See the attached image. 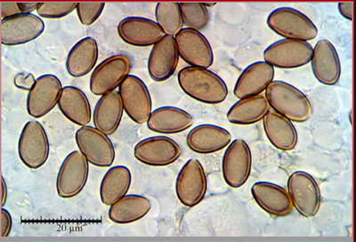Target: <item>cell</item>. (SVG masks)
<instances>
[{
  "mask_svg": "<svg viewBox=\"0 0 356 242\" xmlns=\"http://www.w3.org/2000/svg\"><path fill=\"white\" fill-rule=\"evenodd\" d=\"M79 151L87 159L89 164L98 168H109L115 161V148L109 136L95 127L86 126L75 134Z\"/></svg>",
  "mask_w": 356,
  "mask_h": 242,
  "instance_id": "cell-7",
  "label": "cell"
},
{
  "mask_svg": "<svg viewBox=\"0 0 356 242\" xmlns=\"http://www.w3.org/2000/svg\"><path fill=\"white\" fill-rule=\"evenodd\" d=\"M275 73V68L265 60L251 63L238 78L234 97L241 100L261 95L273 81Z\"/></svg>",
  "mask_w": 356,
  "mask_h": 242,
  "instance_id": "cell-22",
  "label": "cell"
},
{
  "mask_svg": "<svg viewBox=\"0 0 356 242\" xmlns=\"http://www.w3.org/2000/svg\"><path fill=\"white\" fill-rule=\"evenodd\" d=\"M18 154L22 164L30 170H39L47 163L50 143L46 129L39 121L25 124L19 138Z\"/></svg>",
  "mask_w": 356,
  "mask_h": 242,
  "instance_id": "cell-4",
  "label": "cell"
},
{
  "mask_svg": "<svg viewBox=\"0 0 356 242\" xmlns=\"http://www.w3.org/2000/svg\"><path fill=\"white\" fill-rule=\"evenodd\" d=\"M155 18L156 22L168 36L176 37L183 30L180 3L159 2L155 8Z\"/></svg>",
  "mask_w": 356,
  "mask_h": 242,
  "instance_id": "cell-31",
  "label": "cell"
},
{
  "mask_svg": "<svg viewBox=\"0 0 356 242\" xmlns=\"http://www.w3.org/2000/svg\"><path fill=\"white\" fill-rule=\"evenodd\" d=\"M287 187L298 214L306 218H314L322 203V193L316 178L307 172H294L289 177Z\"/></svg>",
  "mask_w": 356,
  "mask_h": 242,
  "instance_id": "cell-6",
  "label": "cell"
},
{
  "mask_svg": "<svg viewBox=\"0 0 356 242\" xmlns=\"http://www.w3.org/2000/svg\"><path fill=\"white\" fill-rule=\"evenodd\" d=\"M195 119L188 111L175 106H163L152 111L148 129L161 135H175L193 127Z\"/></svg>",
  "mask_w": 356,
  "mask_h": 242,
  "instance_id": "cell-23",
  "label": "cell"
},
{
  "mask_svg": "<svg viewBox=\"0 0 356 242\" xmlns=\"http://www.w3.org/2000/svg\"><path fill=\"white\" fill-rule=\"evenodd\" d=\"M252 170V154L243 139H235L225 150L222 161V177L227 186L238 189L243 187Z\"/></svg>",
  "mask_w": 356,
  "mask_h": 242,
  "instance_id": "cell-11",
  "label": "cell"
},
{
  "mask_svg": "<svg viewBox=\"0 0 356 242\" xmlns=\"http://www.w3.org/2000/svg\"><path fill=\"white\" fill-rule=\"evenodd\" d=\"M179 58L175 37L166 35L152 47L147 63L149 76L155 82L168 81L176 72Z\"/></svg>",
  "mask_w": 356,
  "mask_h": 242,
  "instance_id": "cell-18",
  "label": "cell"
},
{
  "mask_svg": "<svg viewBox=\"0 0 356 242\" xmlns=\"http://www.w3.org/2000/svg\"><path fill=\"white\" fill-rule=\"evenodd\" d=\"M263 126L267 139L280 151L291 152L297 146L298 131L291 120L270 111L263 120Z\"/></svg>",
  "mask_w": 356,
  "mask_h": 242,
  "instance_id": "cell-26",
  "label": "cell"
},
{
  "mask_svg": "<svg viewBox=\"0 0 356 242\" xmlns=\"http://www.w3.org/2000/svg\"><path fill=\"white\" fill-rule=\"evenodd\" d=\"M132 68L133 62L128 55L119 54L108 57L92 73L89 81L90 91L97 97L116 91L129 77Z\"/></svg>",
  "mask_w": 356,
  "mask_h": 242,
  "instance_id": "cell-5",
  "label": "cell"
},
{
  "mask_svg": "<svg viewBox=\"0 0 356 242\" xmlns=\"http://www.w3.org/2000/svg\"><path fill=\"white\" fill-rule=\"evenodd\" d=\"M312 71L318 81L325 86H334L341 76L338 51L329 40L318 41L314 47L311 60Z\"/></svg>",
  "mask_w": 356,
  "mask_h": 242,
  "instance_id": "cell-21",
  "label": "cell"
},
{
  "mask_svg": "<svg viewBox=\"0 0 356 242\" xmlns=\"http://www.w3.org/2000/svg\"><path fill=\"white\" fill-rule=\"evenodd\" d=\"M266 97L273 111L291 122H306L313 113L307 95L285 81H273L266 89Z\"/></svg>",
  "mask_w": 356,
  "mask_h": 242,
  "instance_id": "cell-2",
  "label": "cell"
},
{
  "mask_svg": "<svg viewBox=\"0 0 356 242\" xmlns=\"http://www.w3.org/2000/svg\"><path fill=\"white\" fill-rule=\"evenodd\" d=\"M313 52L310 43L284 39L270 45L264 52V59L273 68L297 69L311 63Z\"/></svg>",
  "mask_w": 356,
  "mask_h": 242,
  "instance_id": "cell-13",
  "label": "cell"
},
{
  "mask_svg": "<svg viewBox=\"0 0 356 242\" xmlns=\"http://www.w3.org/2000/svg\"><path fill=\"white\" fill-rule=\"evenodd\" d=\"M265 95L244 98L235 103L227 113L229 122L234 125L249 126L264 120L270 113Z\"/></svg>",
  "mask_w": 356,
  "mask_h": 242,
  "instance_id": "cell-29",
  "label": "cell"
},
{
  "mask_svg": "<svg viewBox=\"0 0 356 242\" xmlns=\"http://www.w3.org/2000/svg\"><path fill=\"white\" fill-rule=\"evenodd\" d=\"M39 2H18L22 14H33L39 8Z\"/></svg>",
  "mask_w": 356,
  "mask_h": 242,
  "instance_id": "cell-38",
  "label": "cell"
},
{
  "mask_svg": "<svg viewBox=\"0 0 356 242\" xmlns=\"http://www.w3.org/2000/svg\"><path fill=\"white\" fill-rule=\"evenodd\" d=\"M13 219L10 212L4 208L1 209V214H0V234L2 238L9 236L12 231Z\"/></svg>",
  "mask_w": 356,
  "mask_h": 242,
  "instance_id": "cell-35",
  "label": "cell"
},
{
  "mask_svg": "<svg viewBox=\"0 0 356 242\" xmlns=\"http://www.w3.org/2000/svg\"><path fill=\"white\" fill-rule=\"evenodd\" d=\"M184 25L195 31H202L208 26L211 17L204 3H180Z\"/></svg>",
  "mask_w": 356,
  "mask_h": 242,
  "instance_id": "cell-32",
  "label": "cell"
},
{
  "mask_svg": "<svg viewBox=\"0 0 356 242\" xmlns=\"http://www.w3.org/2000/svg\"><path fill=\"white\" fill-rule=\"evenodd\" d=\"M124 107L118 91L111 92L100 97L95 104L93 123L95 129L106 136H113L122 123Z\"/></svg>",
  "mask_w": 356,
  "mask_h": 242,
  "instance_id": "cell-24",
  "label": "cell"
},
{
  "mask_svg": "<svg viewBox=\"0 0 356 242\" xmlns=\"http://www.w3.org/2000/svg\"><path fill=\"white\" fill-rule=\"evenodd\" d=\"M119 93L127 115L138 125L147 123L152 113V100L145 81L129 75L119 88Z\"/></svg>",
  "mask_w": 356,
  "mask_h": 242,
  "instance_id": "cell-12",
  "label": "cell"
},
{
  "mask_svg": "<svg viewBox=\"0 0 356 242\" xmlns=\"http://www.w3.org/2000/svg\"><path fill=\"white\" fill-rule=\"evenodd\" d=\"M99 57L97 41L84 38L70 50L66 59V70L73 78H81L93 71Z\"/></svg>",
  "mask_w": 356,
  "mask_h": 242,
  "instance_id": "cell-25",
  "label": "cell"
},
{
  "mask_svg": "<svg viewBox=\"0 0 356 242\" xmlns=\"http://www.w3.org/2000/svg\"><path fill=\"white\" fill-rule=\"evenodd\" d=\"M0 12H1V20L22 14L18 2H0Z\"/></svg>",
  "mask_w": 356,
  "mask_h": 242,
  "instance_id": "cell-36",
  "label": "cell"
},
{
  "mask_svg": "<svg viewBox=\"0 0 356 242\" xmlns=\"http://www.w3.org/2000/svg\"><path fill=\"white\" fill-rule=\"evenodd\" d=\"M177 81L184 94L200 103L221 104L228 97L225 82L209 69L184 67L178 72Z\"/></svg>",
  "mask_w": 356,
  "mask_h": 242,
  "instance_id": "cell-1",
  "label": "cell"
},
{
  "mask_svg": "<svg viewBox=\"0 0 356 242\" xmlns=\"http://www.w3.org/2000/svg\"><path fill=\"white\" fill-rule=\"evenodd\" d=\"M251 195L257 205L267 214L273 216H286L293 211V204L288 191L270 182H256L251 187Z\"/></svg>",
  "mask_w": 356,
  "mask_h": 242,
  "instance_id": "cell-20",
  "label": "cell"
},
{
  "mask_svg": "<svg viewBox=\"0 0 356 242\" xmlns=\"http://www.w3.org/2000/svg\"><path fill=\"white\" fill-rule=\"evenodd\" d=\"M8 202V186L5 181L4 177H1V207H5Z\"/></svg>",
  "mask_w": 356,
  "mask_h": 242,
  "instance_id": "cell-39",
  "label": "cell"
},
{
  "mask_svg": "<svg viewBox=\"0 0 356 242\" xmlns=\"http://www.w3.org/2000/svg\"><path fill=\"white\" fill-rule=\"evenodd\" d=\"M231 143V133L224 127L213 124L196 126L186 136L187 146L191 151L203 155L221 152Z\"/></svg>",
  "mask_w": 356,
  "mask_h": 242,
  "instance_id": "cell-19",
  "label": "cell"
},
{
  "mask_svg": "<svg viewBox=\"0 0 356 242\" xmlns=\"http://www.w3.org/2000/svg\"><path fill=\"white\" fill-rule=\"evenodd\" d=\"M206 8H214L215 6H217V3H204Z\"/></svg>",
  "mask_w": 356,
  "mask_h": 242,
  "instance_id": "cell-40",
  "label": "cell"
},
{
  "mask_svg": "<svg viewBox=\"0 0 356 242\" xmlns=\"http://www.w3.org/2000/svg\"><path fill=\"white\" fill-rule=\"evenodd\" d=\"M180 58L187 65L209 69L214 63V53L211 43L200 31L183 29L175 37Z\"/></svg>",
  "mask_w": 356,
  "mask_h": 242,
  "instance_id": "cell-16",
  "label": "cell"
},
{
  "mask_svg": "<svg viewBox=\"0 0 356 242\" xmlns=\"http://www.w3.org/2000/svg\"><path fill=\"white\" fill-rule=\"evenodd\" d=\"M89 176V162L79 151L66 156L56 178V192L60 198L72 199L83 191Z\"/></svg>",
  "mask_w": 356,
  "mask_h": 242,
  "instance_id": "cell-9",
  "label": "cell"
},
{
  "mask_svg": "<svg viewBox=\"0 0 356 242\" xmlns=\"http://www.w3.org/2000/svg\"><path fill=\"white\" fill-rule=\"evenodd\" d=\"M106 3L104 2H83L78 3L77 15L79 22L85 26L95 24L103 14Z\"/></svg>",
  "mask_w": 356,
  "mask_h": 242,
  "instance_id": "cell-34",
  "label": "cell"
},
{
  "mask_svg": "<svg viewBox=\"0 0 356 242\" xmlns=\"http://www.w3.org/2000/svg\"><path fill=\"white\" fill-rule=\"evenodd\" d=\"M132 184V174L125 166L111 168L100 184V198L107 207H111L128 195Z\"/></svg>",
  "mask_w": 356,
  "mask_h": 242,
  "instance_id": "cell-28",
  "label": "cell"
},
{
  "mask_svg": "<svg viewBox=\"0 0 356 242\" xmlns=\"http://www.w3.org/2000/svg\"><path fill=\"white\" fill-rule=\"evenodd\" d=\"M208 192V178L204 168L196 159H191L181 168L176 181L177 199L187 208H195Z\"/></svg>",
  "mask_w": 356,
  "mask_h": 242,
  "instance_id": "cell-8",
  "label": "cell"
},
{
  "mask_svg": "<svg viewBox=\"0 0 356 242\" xmlns=\"http://www.w3.org/2000/svg\"><path fill=\"white\" fill-rule=\"evenodd\" d=\"M58 108L63 116L79 127L88 126L92 121L90 102L81 88L73 86L63 88Z\"/></svg>",
  "mask_w": 356,
  "mask_h": 242,
  "instance_id": "cell-27",
  "label": "cell"
},
{
  "mask_svg": "<svg viewBox=\"0 0 356 242\" xmlns=\"http://www.w3.org/2000/svg\"><path fill=\"white\" fill-rule=\"evenodd\" d=\"M63 90L62 82L56 75L44 74L36 79L27 95L29 115L34 119L47 116L58 104Z\"/></svg>",
  "mask_w": 356,
  "mask_h": 242,
  "instance_id": "cell-10",
  "label": "cell"
},
{
  "mask_svg": "<svg viewBox=\"0 0 356 242\" xmlns=\"http://www.w3.org/2000/svg\"><path fill=\"white\" fill-rule=\"evenodd\" d=\"M183 150L174 139L159 136L136 143L134 156L141 163L150 167H167L179 160Z\"/></svg>",
  "mask_w": 356,
  "mask_h": 242,
  "instance_id": "cell-14",
  "label": "cell"
},
{
  "mask_svg": "<svg viewBox=\"0 0 356 242\" xmlns=\"http://www.w3.org/2000/svg\"><path fill=\"white\" fill-rule=\"evenodd\" d=\"M267 25L284 40L308 42L318 36V28L304 13L292 8H280L270 13Z\"/></svg>",
  "mask_w": 356,
  "mask_h": 242,
  "instance_id": "cell-3",
  "label": "cell"
},
{
  "mask_svg": "<svg viewBox=\"0 0 356 242\" xmlns=\"http://www.w3.org/2000/svg\"><path fill=\"white\" fill-rule=\"evenodd\" d=\"M44 22L39 15L21 14L0 22V41L3 46L15 47L31 42L44 31Z\"/></svg>",
  "mask_w": 356,
  "mask_h": 242,
  "instance_id": "cell-15",
  "label": "cell"
},
{
  "mask_svg": "<svg viewBox=\"0 0 356 242\" xmlns=\"http://www.w3.org/2000/svg\"><path fill=\"white\" fill-rule=\"evenodd\" d=\"M77 8L76 2H42L40 3L37 14L40 18L60 19L68 17Z\"/></svg>",
  "mask_w": 356,
  "mask_h": 242,
  "instance_id": "cell-33",
  "label": "cell"
},
{
  "mask_svg": "<svg viewBox=\"0 0 356 242\" xmlns=\"http://www.w3.org/2000/svg\"><path fill=\"white\" fill-rule=\"evenodd\" d=\"M355 2H340L338 5L339 11L343 17L349 21L354 20L355 14Z\"/></svg>",
  "mask_w": 356,
  "mask_h": 242,
  "instance_id": "cell-37",
  "label": "cell"
},
{
  "mask_svg": "<svg viewBox=\"0 0 356 242\" xmlns=\"http://www.w3.org/2000/svg\"><path fill=\"white\" fill-rule=\"evenodd\" d=\"M118 34L124 42L138 47H154L166 36L157 22L138 17H126L120 21Z\"/></svg>",
  "mask_w": 356,
  "mask_h": 242,
  "instance_id": "cell-17",
  "label": "cell"
},
{
  "mask_svg": "<svg viewBox=\"0 0 356 242\" xmlns=\"http://www.w3.org/2000/svg\"><path fill=\"white\" fill-rule=\"evenodd\" d=\"M151 209V200L145 196L129 194L110 207L109 218L118 225L132 224L144 218Z\"/></svg>",
  "mask_w": 356,
  "mask_h": 242,
  "instance_id": "cell-30",
  "label": "cell"
}]
</instances>
